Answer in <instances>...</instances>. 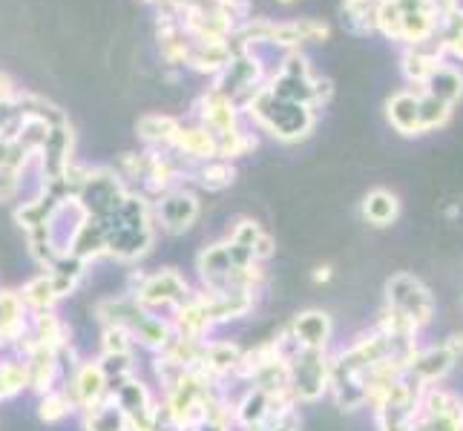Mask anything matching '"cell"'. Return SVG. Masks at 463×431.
I'll return each mask as SVG.
<instances>
[{
    "instance_id": "5",
    "label": "cell",
    "mask_w": 463,
    "mask_h": 431,
    "mask_svg": "<svg viewBox=\"0 0 463 431\" xmlns=\"http://www.w3.org/2000/svg\"><path fill=\"white\" fill-rule=\"evenodd\" d=\"M331 337V323L326 314L319 311H308L302 314L294 328H291V340L299 345V348H314V351H323L326 342Z\"/></svg>"
},
{
    "instance_id": "9",
    "label": "cell",
    "mask_w": 463,
    "mask_h": 431,
    "mask_svg": "<svg viewBox=\"0 0 463 431\" xmlns=\"http://www.w3.org/2000/svg\"><path fill=\"white\" fill-rule=\"evenodd\" d=\"M173 144L184 155H194V158H219L216 136L207 133V130H184V126H179V130H175V136H173Z\"/></svg>"
},
{
    "instance_id": "4",
    "label": "cell",
    "mask_w": 463,
    "mask_h": 431,
    "mask_svg": "<svg viewBox=\"0 0 463 431\" xmlns=\"http://www.w3.org/2000/svg\"><path fill=\"white\" fill-rule=\"evenodd\" d=\"M418 104H420V95L418 92H394L389 104H386V113L389 121L397 133L403 136H420V116H418Z\"/></svg>"
},
{
    "instance_id": "15",
    "label": "cell",
    "mask_w": 463,
    "mask_h": 431,
    "mask_svg": "<svg viewBox=\"0 0 463 431\" xmlns=\"http://www.w3.org/2000/svg\"><path fill=\"white\" fill-rule=\"evenodd\" d=\"M138 130H141V138L150 144H173V136L179 130V121L167 118V116H147V118H141Z\"/></svg>"
},
{
    "instance_id": "2",
    "label": "cell",
    "mask_w": 463,
    "mask_h": 431,
    "mask_svg": "<svg viewBox=\"0 0 463 431\" xmlns=\"http://www.w3.org/2000/svg\"><path fill=\"white\" fill-rule=\"evenodd\" d=\"M389 311L403 316L414 328H423L432 319V296L414 276L397 274L389 282Z\"/></svg>"
},
{
    "instance_id": "16",
    "label": "cell",
    "mask_w": 463,
    "mask_h": 431,
    "mask_svg": "<svg viewBox=\"0 0 463 431\" xmlns=\"http://www.w3.org/2000/svg\"><path fill=\"white\" fill-rule=\"evenodd\" d=\"M58 299L55 294V287H52V279L50 276H38V279H32L26 287H24V294H21V302H26V305H32L35 311L46 314V308H52V302Z\"/></svg>"
},
{
    "instance_id": "1",
    "label": "cell",
    "mask_w": 463,
    "mask_h": 431,
    "mask_svg": "<svg viewBox=\"0 0 463 431\" xmlns=\"http://www.w3.org/2000/svg\"><path fill=\"white\" fill-rule=\"evenodd\" d=\"M248 107H250V116L257 118L262 126H268L274 136H279L282 141H297L302 136H308V130L314 126V109L311 107L282 101L268 87H262L257 95H253Z\"/></svg>"
},
{
    "instance_id": "10",
    "label": "cell",
    "mask_w": 463,
    "mask_h": 431,
    "mask_svg": "<svg viewBox=\"0 0 463 431\" xmlns=\"http://www.w3.org/2000/svg\"><path fill=\"white\" fill-rule=\"evenodd\" d=\"M397 213H401V204H397V199L389 193V190H374V193H369L363 201V216L377 228L392 225Z\"/></svg>"
},
{
    "instance_id": "21",
    "label": "cell",
    "mask_w": 463,
    "mask_h": 431,
    "mask_svg": "<svg viewBox=\"0 0 463 431\" xmlns=\"http://www.w3.org/2000/svg\"><path fill=\"white\" fill-rule=\"evenodd\" d=\"M279 4H294V0H279Z\"/></svg>"
},
{
    "instance_id": "17",
    "label": "cell",
    "mask_w": 463,
    "mask_h": 431,
    "mask_svg": "<svg viewBox=\"0 0 463 431\" xmlns=\"http://www.w3.org/2000/svg\"><path fill=\"white\" fill-rule=\"evenodd\" d=\"M72 411V400L70 394H58V391H46V397L41 400V420L43 423H58Z\"/></svg>"
},
{
    "instance_id": "14",
    "label": "cell",
    "mask_w": 463,
    "mask_h": 431,
    "mask_svg": "<svg viewBox=\"0 0 463 431\" xmlns=\"http://www.w3.org/2000/svg\"><path fill=\"white\" fill-rule=\"evenodd\" d=\"M418 116H420V133H429V130H438V126H443L446 121H449L452 107L423 92L420 104H418Z\"/></svg>"
},
{
    "instance_id": "12",
    "label": "cell",
    "mask_w": 463,
    "mask_h": 431,
    "mask_svg": "<svg viewBox=\"0 0 463 431\" xmlns=\"http://www.w3.org/2000/svg\"><path fill=\"white\" fill-rule=\"evenodd\" d=\"M438 50L463 58V9L449 12L438 23Z\"/></svg>"
},
{
    "instance_id": "19",
    "label": "cell",
    "mask_w": 463,
    "mask_h": 431,
    "mask_svg": "<svg viewBox=\"0 0 463 431\" xmlns=\"http://www.w3.org/2000/svg\"><path fill=\"white\" fill-rule=\"evenodd\" d=\"M432 9H435L438 21H440V18H446L449 12L460 9V0H432Z\"/></svg>"
},
{
    "instance_id": "13",
    "label": "cell",
    "mask_w": 463,
    "mask_h": 431,
    "mask_svg": "<svg viewBox=\"0 0 463 431\" xmlns=\"http://www.w3.org/2000/svg\"><path fill=\"white\" fill-rule=\"evenodd\" d=\"M343 23L357 32V35H365V32L374 29V0H343Z\"/></svg>"
},
{
    "instance_id": "22",
    "label": "cell",
    "mask_w": 463,
    "mask_h": 431,
    "mask_svg": "<svg viewBox=\"0 0 463 431\" xmlns=\"http://www.w3.org/2000/svg\"><path fill=\"white\" fill-rule=\"evenodd\" d=\"M460 431H463V426H460Z\"/></svg>"
},
{
    "instance_id": "8",
    "label": "cell",
    "mask_w": 463,
    "mask_h": 431,
    "mask_svg": "<svg viewBox=\"0 0 463 431\" xmlns=\"http://www.w3.org/2000/svg\"><path fill=\"white\" fill-rule=\"evenodd\" d=\"M199 213V204L190 193H173L162 201V219L167 230H184L190 228V221L196 219Z\"/></svg>"
},
{
    "instance_id": "7",
    "label": "cell",
    "mask_w": 463,
    "mask_h": 431,
    "mask_svg": "<svg viewBox=\"0 0 463 431\" xmlns=\"http://www.w3.org/2000/svg\"><path fill=\"white\" fill-rule=\"evenodd\" d=\"M184 296V282L165 270V274L150 276L147 285L138 291V302L141 305H167V302H175Z\"/></svg>"
},
{
    "instance_id": "3",
    "label": "cell",
    "mask_w": 463,
    "mask_h": 431,
    "mask_svg": "<svg viewBox=\"0 0 463 431\" xmlns=\"http://www.w3.org/2000/svg\"><path fill=\"white\" fill-rule=\"evenodd\" d=\"M455 357L446 351V345L440 348H429V351H420V354H411L406 371L420 382V386H429V382H438L446 371L452 369Z\"/></svg>"
},
{
    "instance_id": "11",
    "label": "cell",
    "mask_w": 463,
    "mask_h": 431,
    "mask_svg": "<svg viewBox=\"0 0 463 431\" xmlns=\"http://www.w3.org/2000/svg\"><path fill=\"white\" fill-rule=\"evenodd\" d=\"M440 50H423V46H414L411 52H406V58H403V72H406V78L409 81H414V84H426V78L432 75L438 67H440Z\"/></svg>"
},
{
    "instance_id": "20",
    "label": "cell",
    "mask_w": 463,
    "mask_h": 431,
    "mask_svg": "<svg viewBox=\"0 0 463 431\" xmlns=\"http://www.w3.org/2000/svg\"><path fill=\"white\" fill-rule=\"evenodd\" d=\"M328 279H331V267L328 265H319L314 270V282H328Z\"/></svg>"
},
{
    "instance_id": "18",
    "label": "cell",
    "mask_w": 463,
    "mask_h": 431,
    "mask_svg": "<svg viewBox=\"0 0 463 431\" xmlns=\"http://www.w3.org/2000/svg\"><path fill=\"white\" fill-rule=\"evenodd\" d=\"M233 182V167L225 162H213L202 170V184L207 190H219V187H228Z\"/></svg>"
},
{
    "instance_id": "6",
    "label": "cell",
    "mask_w": 463,
    "mask_h": 431,
    "mask_svg": "<svg viewBox=\"0 0 463 431\" xmlns=\"http://www.w3.org/2000/svg\"><path fill=\"white\" fill-rule=\"evenodd\" d=\"M423 92L432 95V98H438V101H443V104L455 107L463 98V75L455 67H446V63H440V67L426 78Z\"/></svg>"
}]
</instances>
